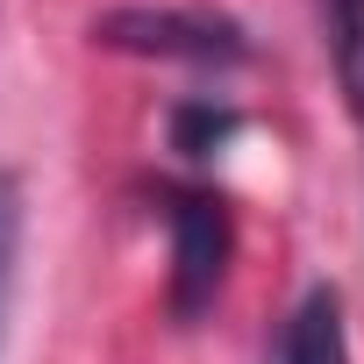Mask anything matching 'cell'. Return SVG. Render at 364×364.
Masks as SVG:
<instances>
[{"label": "cell", "instance_id": "3", "mask_svg": "<svg viewBox=\"0 0 364 364\" xmlns=\"http://www.w3.org/2000/svg\"><path fill=\"white\" fill-rule=\"evenodd\" d=\"M279 364H350V336H343V300L328 286H314L293 321H286V343H279Z\"/></svg>", "mask_w": 364, "mask_h": 364}, {"label": "cell", "instance_id": "2", "mask_svg": "<svg viewBox=\"0 0 364 364\" xmlns=\"http://www.w3.org/2000/svg\"><path fill=\"white\" fill-rule=\"evenodd\" d=\"M100 43H114V50H150V58H193V65L243 58L236 29H222V22H186V15H107V22H100Z\"/></svg>", "mask_w": 364, "mask_h": 364}, {"label": "cell", "instance_id": "4", "mask_svg": "<svg viewBox=\"0 0 364 364\" xmlns=\"http://www.w3.org/2000/svg\"><path fill=\"white\" fill-rule=\"evenodd\" d=\"M15 236H22V208L15 186L0 178V328H8V293H15Z\"/></svg>", "mask_w": 364, "mask_h": 364}, {"label": "cell", "instance_id": "6", "mask_svg": "<svg viewBox=\"0 0 364 364\" xmlns=\"http://www.w3.org/2000/svg\"><path fill=\"white\" fill-rule=\"evenodd\" d=\"M336 15H343V79L364 100V0H336Z\"/></svg>", "mask_w": 364, "mask_h": 364}, {"label": "cell", "instance_id": "1", "mask_svg": "<svg viewBox=\"0 0 364 364\" xmlns=\"http://www.w3.org/2000/svg\"><path fill=\"white\" fill-rule=\"evenodd\" d=\"M164 222H171V314L193 321L229 272V215L215 193H164Z\"/></svg>", "mask_w": 364, "mask_h": 364}, {"label": "cell", "instance_id": "5", "mask_svg": "<svg viewBox=\"0 0 364 364\" xmlns=\"http://www.w3.org/2000/svg\"><path fill=\"white\" fill-rule=\"evenodd\" d=\"M229 129H236V114H215V107H186V114H178V150L208 157V150H215Z\"/></svg>", "mask_w": 364, "mask_h": 364}]
</instances>
